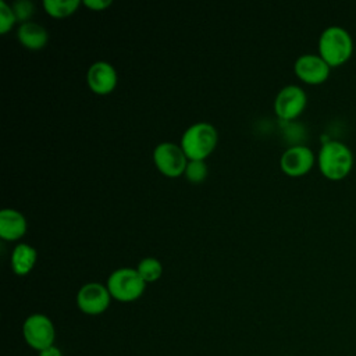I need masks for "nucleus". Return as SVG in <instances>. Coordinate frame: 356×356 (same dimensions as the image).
<instances>
[{"mask_svg":"<svg viewBox=\"0 0 356 356\" xmlns=\"http://www.w3.org/2000/svg\"><path fill=\"white\" fill-rule=\"evenodd\" d=\"M317 163L321 174L330 181L343 179L353 167L352 150L339 140H327L320 147Z\"/></svg>","mask_w":356,"mask_h":356,"instance_id":"1","label":"nucleus"},{"mask_svg":"<svg viewBox=\"0 0 356 356\" xmlns=\"http://www.w3.org/2000/svg\"><path fill=\"white\" fill-rule=\"evenodd\" d=\"M353 53V39L350 33L338 25L325 28L318 38V54L330 67L345 64Z\"/></svg>","mask_w":356,"mask_h":356,"instance_id":"2","label":"nucleus"},{"mask_svg":"<svg viewBox=\"0 0 356 356\" xmlns=\"http://www.w3.org/2000/svg\"><path fill=\"white\" fill-rule=\"evenodd\" d=\"M218 132L210 122H195L189 125L181 138V147L188 160H204L216 147Z\"/></svg>","mask_w":356,"mask_h":356,"instance_id":"3","label":"nucleus"},{"mask_svg":"<svg viewBox=\"0 0 356 356\" xmlns=\"http://www.w3.org/2000/svg\"><path fill=\"white\" fill-rule=\"evenodd\" d=\"M106 285L111 298L120 302H132L142 296L146 282L142 280L136 268L121 267L108 275Z\"/></svg>","mask_w":356,"mask_h":356,"instance_id":"4","label":"nucleus"},{"mask_svg":"<svg viewBox=\"0 0 356 356\" xmlns=\"http://www.w3.org/2000/svg\"><path fill=\"white\" fill-rule=\"evenodd\" d=\"M22 335L32 349L40 352L54 345L56 328L46 314L33 313L25 318L22 324Z\"/></svg>","mask_w":356,"mask_h":356,"instance_id":"5","label":"nucleus"},{"mask_svg":"<svg viewBox=\"0 0 356 356\" xmlns=\"http://www.w3.org/2000/svg\"><path fill=\"white\" fill-rule=\"evenodd\" d=\"M153 161L164 175L178 177L185 172L188 157L181 145L174 142H161L153 150Z\"/></svg>","mask_w":356,"mask_h":356,"instance_id":"6","label":"nucleus"},{"mask_svg":"<svg viewBox=\"0 0 356 356\" xmlns=\"http://www.w3.org/2000/svg\"><path fill=\"white\" fill-rule=\"evenodd\" d=\"M306 104V92L298 85H286L274 99V111L281 120L291 121L303 113Z\"/></svg>","mask_w":356,"mask_h":356,"instance_id":"7","label":"nucleus"},{"mask_svg":"<svg viewBox=\"0 0 356 356\" xmlns=\"http://www.w3.org/2000/svg\"><path fill=\"white\" fill-rule=\"evenodd\" d=\"M111 295L107 285L100 282H88L82 285L76 293V305L79 310L89 316L102 314L110 306Z\"/></svg>","mask_w":356,"mask_h":356,"instance_id":"8","label":"nucleus"},{"mask_svg":"<svg viewBox=\"0 0 356 356\" xmlns=\"http://www.w3.org/2000/svg\"><path fill=\"white\" fill-rule=\"evenodd\" d=\"M293 71L300 81L309 85H318L328 79L331 67L320 54L306 53L295 60Z\"/></svg>","mask_w":356,"mask_h":356,"instance_id":"9","label":"nucleus"},{"mask_svg":"<svg viewBox=\"0 0 356 356\" xmlns=\"http://www.w3.org/2000/svg\"><path fill=\"white\" fill-rule=\"evenodd\" d=\"M314 153L305 145H293L288 147L280 159L281 170L289 177H300L309 172L314 164Z\"/></svg>","mask_w":356,"mask_h":356,"instance_id":"10","label":"nucleus"},{"mask_svg":"<svg viewBox=\"0 0 356 356\" xmlns=\"http://www.w3.org/2000/svg\"><path fill=\"white\" fill-rule=\"evenodd\" d=\"M117 71L108 61H95L86 72V82L92 92L97 95H107L114 90L117 85Z\"/></svg>","mask_w":356,"mask_h":356,"instance_id":"11","label":"nucleus"},{"mask_svg":"<svg viewBox=\"0 0 356 356\" xmlns=\"http://www.w3.org/2000/svg\"><path fill=\"white\" fill-rule=\"evenodd\" d=\"M26 232V218L15 209L0 210V236L6 241H15Z\"/></svg>","mask_w":356,"mask_h":356,"instance_id":"12","label":"nucleus"},{"mask_svg":"<svg viewBox=\"0 0 356 356\" xmlns=\"http://www.w3.org/2000/svg\"><path fill=\"white\" fill-rule=\"evenodd\" d=\"M17 38L19 43L31 50H39L43 49L47 44L49 33L44 26H42L38 22L28 21L18 26Z\"/></svg>","mask_w":356,"mask_h":356,"instance_id":"13","label":"nucleus"},{"mask_svg":"<svg viewBox=\"0 0 356 356\" xmlns=\"http://www.w3.org/2000/svg\"><path fill=\"white\" fill-rule=\"evenodd\" d=\"M38 259L36 250L28 243H18L11 253V268L17 275L28 274Z\"/></svg>","mask_w":356,"mask_h":356,"instance_id":"14","label":"nucleus"},{"mask_svg":"<svg viewBox=\"0 0 356 356\" xmlns=\"http://www.w3.org/2000/svg\"><path fill=\"white\" fill-rule=\"evenodd\" d=\"M79 6V0H43V7L49 15L64 18L71 15Z\"/></svg>","mask_w":356,"mask_h":356,"instance_id":"15","label":"nucleus"},{"mask_svg":"<svg viewBox=\"0 0 356 356\" xmlns=\"http://www.w3.org/2000/svg\"><path fill=\"white\" fill-rule=\"evenodd\" d=\"M136 271L139 273V275L142 277V280L146 284L154 282L161 277L163 266H161L160 260H157L156 257H145L138 263Z\"/></svg>","mask_w":356,"mask_h":356,"instance_id":"16","label":"nucleus"},{"mask_svg":"<svg viewBox=\"0 0 356 356\" xmlns=\"http://www.w3.org/2000/svg\"><path fill=\"white\" fill-rule=\"evenodd\" d=\"M207 164L204 160H188L186 168H185V177L192 184H200L207 177Z\"/></svg>","mask_w":356,"mask_h":356,"instance_id":"17","label":"nucleus"},{"mask_svg":"<svg viewBox=\"0 0 356 356\" xmlns=\"http://www.w3.org/2000/svg\"><path fill=\"white\" fill-rule=\"evenodd\" d=\"M17 22V17L11 6L0 0V33H6Z\"/></svg>","mask_w":356,"mask_h":356,"instance_id":"18","label":"nucleus"},{"mask_svg":"<svg viewBox=\"0 0 356 356\" xmlns=\"http://www.w3.org/2000/svg\"><path fill=\"white\" fill-rule=\"evenodd\" d=\"M11 7L14 10L17 21H21V24L28 22L35 10L32 1H29V0H17Z\"/></svg>","mask_w":356,"mask_h":356,"instance_id":"19","label":"nucleus"},{"mask_svg":"<svg viewBox=\"0 0 356 356\" xmlns=\"http://www.w3.org/2000/svg\"><path fill=\"white\" fill-rule=\"evenodd\" d=\"M83 4L92 10H104L106 7H108L111 4V0H85Z\"/></svg>","mask_w":356,"mask_h":356,"instance_id":"20","label":"nucleus"},{"mask_svg":"<svg viewBox=\"0 0 356 356\" xmlns=\"http://www.w3.org/2000/svg\"><path fill=\"white\" fill-rule=\"evenodd\" d=\"M39 356H63L60 348H57L56 345H51L43 350L39 352Z\"/></svg>","mask_w":356,"mask_h":356,"instance_id":"21","label":"nucleus"}]
</instances>
